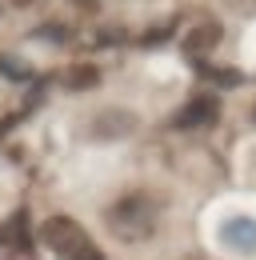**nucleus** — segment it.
Masks as SVG:
<instances>
[{
	"label": "nucleus",
	"mask_w": 256,
	"mask_h": 260,
	"mask_svg": "<svg viewBox=\"0 0 256 260\" xmlns=\"http://www.w3.org/2000/svg\"><path fill=\"white\" fill-rule=\"evenodd\" d=\"M252 116H256V108H252Z\"/></svg>",
	"instance_id": "0eeeda50"
},
{
	"label": "nucleus",
	"mask_w": 256,
	"mask_h": 260,
	"mask_svg": "<svg viewBox=\"0 0 256 260\" xmlns=\"http://www.w3.org/2000/svg\"><path fill=\"white\" fill-rule=\"evenodd\" d=\"M40 240H44V248L48 252H56L64 260H76L92 240L84 236V228L76 224V220H68V216H48L44 228H40Z\"/></svg>",
	"instance_id": "f03ea898"
},
{
	"label": "nucleus",
	"mask_w": 256,
	"mask_h": 260,
	"mask_svg": "<svg viewBox=\"0 0 256 260\" xmlns=\"http://www.w3.org/2000/svg\"><path fill=\"white\" fill-rule=\"evenodd\" d=\"M140 128V116L132 108H100L92 116V136L96 140H124Z\"/></svg>",
	"instance_id": "7ed1b4c3"
},
{
	"label": "nucleus",
	"mask_w": 256,
	"mask_h": 260,
	"mask_svg": "<svg viewBox=\"0 0 256 260\" xmlns=\"http://www.w3.org/2000/svg\"><path fill=\"white\" fill-rule=\"evenodd\" d=\"M108 228L120 232V236H128V240L148 236V232L156 228V204H152V196H148V192L120 196V200L108 208Z\"/></svg>",
	"instance_id": "f257e3e1"
},
{
	"label": "nucleus",
	"mask_w": 256,
	"mask_h": 260,
	"mask_svg": "<svg viewBox=\"0 0 256 260\" xmlns=\"http://www.w3.org/2000/svg\"><path fill=\"white\" fill-rule=\"evenodd\" d=\"M96 84H100V68L96 64L68 68V88H72V92H88V88H96Z\"/></svg>",
	"instance_id": "423d86ee"
},
{
	"label": "nucleus",
	"mask_w": 256,
	"mask_h": 260,
	"mask_svg": "<svg viewBox=\"0 0 256 260\" xmlns=\"http://www.w3.org/2000/svg\"><path fill=\"white\" fill-rule=\"evenodd\" d=\"M220 20H200L196 28H192L188 36H184V52H192V56H204V52H212L216 44H220Z\"/></svg>",
	"instance_id": "39448f33"
},
{
	"label": "nucleus",
	"mask_w": 256,
	"mask_h": 260,
	"mask_svg": "<svg viewBox=\"0 0 256 260\" xmlns=\"http://www.w3.org/2000/svg\"><path fill=\"white\" fill-rule=\"evenodd\" d=\"M220 116V104L216 96H208V92H200V96H192L180 112H176V128H200V124H212Z\"/></svg>",
	"instance_id": "20e7f679"
}]
</instances>
